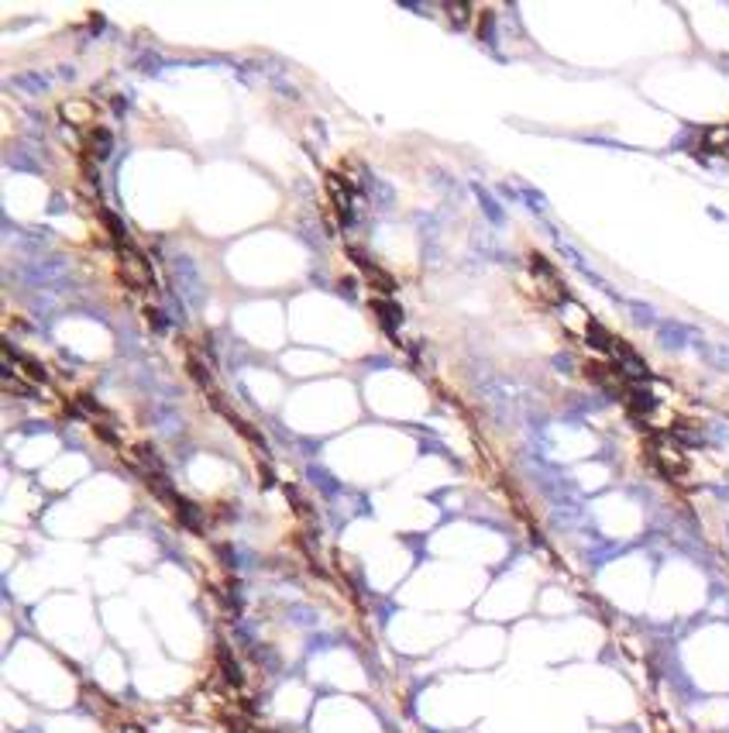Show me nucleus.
Returning <instances> with one entry per match:
<instances>
[{
	"mask_svg": "<svg viewBox=\"0 0 729 733\" xmlns=\"http://www.w3.org/2000/svg\"><path fill=\"white\" fill-rule=\"evenodd\" d=\"M653 455L660 461V468L671 472V475H678V472L685 468V455L678 451V441H671V438H660V441L653 445Z\"/></svg>",
	"mask_w": 729,
	"mask_h": 733,
	"instance_id": "f257e3e1",
	"label": "nucleus"
},
{
	"mask_svg": "<svg viewBox=\"0 0 729 733\" xmlns=\"http://www.w3.org/2000/svg\"><path fill=\"white\" fill-rule=\"evenodd\" d=\"M660 341H664L667 348H681V345L688 341V327H678V324H664V331H660Z\"/></svg>",
	"mask_w": 729,
	"mask_h": 733,
	"instance_id": "f03ea898",
	"label": "nucleus"
},
{
	"mask_svg": "<svg viewBox=\"0 0 729 733\" xmlns=\"http://www.w3.org/2000/svg\"><path fill=\"white\" fill-rule=\"evenodd\" d=\"M633 317H637L640 324H650V320H653V310H647V307H633Z\"/></svg>",
	"mask_w": 729,
	"mask_h": 733,
	"instance_id": "7ed1b4c3",
	"label": "nucleus"
}]
</instances>
